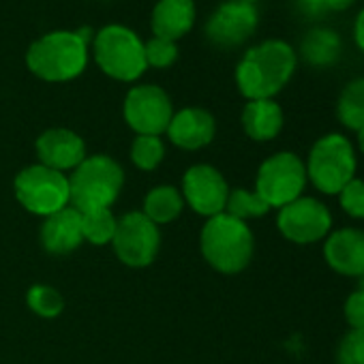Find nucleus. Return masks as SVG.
I'll return each mask as SVG.
<instances>
[{
  "label": "nucleus",
  "mask_w": 364,
  "mask_h": 364,
  "mask_svg": "<svg viewBox=\"0 0 364 364\" xmlns=\"http://www.w3.org/2000/svg\"><path fill=\"white\" fill-rule=\"evenodd\" d=\"M336 364H364V330L351 328L338 343Z\"/></svg>",
  "instance_id": "c85d7f7f"
},
{
  "label": "nucleus",
  "mask_w": 364,
  "mask_h": 364,
  "mask_svg": "<svg viewBox=\"0 0 364 364\" xmlns=\"http://www.w3.org/2000/svg\"><path fill=\"white\" fill-rule=\"evenodd\" d=\"M326 264L341 277H364V232L341 228L326 236Z\"/></svg>",
  "instance_id": "dca6fc26"
},
{
  "label": "nucleus",
  "mask_w": 364,
  "mask_h": 364,
  "mask_svg": "<svg viewBox=\"0 0 364 364\" xmlns=\"http://www.w3.org/2000/svg\"><path fill=\"white\" fill-rule=\"evenodd\" d=\"M247 3H257V0H247Z\"/></svg>",
  "instance_id": "f704fd0d"
},
{
  "label": "nucleus",
  "mask_w": 364,
  "mask_h": 364,
  "mask_svg": "<svg viewBox=\"0 0 364 364\" xmlns=\"http://www.w3.org/2000/svg\"><path fill=\"white\" fill-rule=\"evenodd\" d=\"M90 46L97 67L116 82H137L148 69L141 37L124 24L99 28Z\"/></svg>",
  "instance_id": "39448f33"
},
{
  "label": "nucleus",
  "mask_w": 364,
  "mask_h": 364,
  "mask_svg": "<svg viewBox=\"0 0 364 364\" xmlns=\"http://www.w3.org/2000/svg\"><path fill=\"white\" fill-rule=\"evenodd\" d=\"M353 43L364 54V7L358 11V16L353 20Z\"/></svg>",
  "instance_id": "7c9ffc66"
},
{
  "label": "nucleus",
  "mask_w": 364,
  "mask_h": 364,
  "mask_svg": "<svg viewBox=\"0 0 364 364\" xmlns=\"http://www.w3.org/2000/svg\"><path fill=\"white\" fill-rule=\"evenodd\" d=\"M306 178L323 196H338L349 180L355 178L358 156L349 137L343 133H326L309 150Z\"/></svg>",
  "instance_id": "423d86ee"
},
{
  "label": "nucleus",
  "mask_w": 364,
  "mask_h": 364,
  "mask_svg": "<svg viewBox=\"0 0 364 364\" xmlns=\"http://www.w3.org/2000/svg\"><path fill=\"white\" fill-rule=\"evenodd\" d=\"M259 24V14L255 3L247 0H225L206 22V37L213 46L221 50H234L247 43Z\"/></svg>",
  "instance_id": "f8f14e48"
},
{
  "label": "nucleus",
  "mask_w": 364,
  "mask_h": 364,
  "mask_svg": "<svg viewBox=\"0 0 364 364\" xmlns=\"http://www.w3.org/2000/svg\"><path fill=\"white\" fill-rule=\"evenodd\" d=\"M336 198H338V206L343 208L347 217L364 221V180L362 178L349 180Z\"/></svg>",
  "instance_id": "cd10ccee"
},
{
  "label": "nucleus",
  "mask_w": 364,
  "mask_h": 364,
  "mask_svg": "<svg viewBox=\"0 0 364 364\" xmlns=\"http://www.w3.org/2000/svg\"><path fill=\"white\" fill-rule=\"evenodd\" d=\"M122 116L135 135H163L173 116L169 95L154 84L133 86L122 103Z\"/></svg>",
  "instance_id": "9d476101"
},
{
  "label": "nucleus",
  "mask_w": 364,
  "mask_h": 364,
  "mask_svg": "<svg viewBox=\"0 0 364 364\" xmlns=\"http://www.w3.org/2000/svg\"><path fill=\"white\" fill-rule=\"evenodd\" d=\"M165 159V144L159 135H135L131 144V161L137 169L152 171Z\"/></svg>",
  "instance_id": "393cba45"
},
{
  "label": "nucleus",
  "mask_w": 364,
  "mask_h": 364,
  "mask_svg": "<svg viewBox=\"0 0 364 364\" xmlns=\"http://www.w3.org/2000/svg\"><path fill=\"white\" fill-rule=\"evenodd\" d=\"M69 185L71 206L80 213L112 208L124 185V169L107 154H90L73 169Z\"/></svg>",
  "instance_id": "20e7f679"
},
{
  "label": "nucleus",
  "mask_w": 364,
  "mask_h": 364,
  "mask_svg": "<svg viewBox=\"0 0 364 364\" xmlns=\"http://www.w3.org/2000/svg\"><path fill=\"white\" fill-rule=\"evenodd\" d=\"M37 156L39 163L46 167H52L56 171H73L88 154H86V144L84 139L71 131V129H48L37 137Z\"/></svg>",
  "instance_id": "4468645a"
},
{
  "label": "nucleus",
  "mask_w": 364,
  "mask_h": 364,
  "mask_svg": "<svg viewBox=\"0 0 364 364\" xmlns=\"http://www.w3.org/2000/svg\"><path fill=\"white\" fill-rule=\"evenodd\" d=\"M185 198H182L180 189L171 185H159L148 191L144 198V215L154 223V225H165L171 223L180 217V213L185 210Z\"/></svg>",
  "instance_id": "412c9836"
},
{
  "label": "nucleus",
  "mask_w": 364,
  "mask_h": 364,
  "mask_svg": "<svg viewBox=\"0 0 364 364\" xmlns=\"http://www.w3.org/2000/svg\"><path fill=\"white\" fill-rule=\"evenodd\" d=\"M180 193L185 198V204L191 206V210L210 219L225 213L230 185L217 167L208 163H198L191 165L182 176Z\"/></svg>",
  "instance_id": "ddd939ff"
},
{
  "label": "nucleus",
  "mask_w": 364,
  "mask_h": 364,
  "mask_svg": "<svg viewBox=\"0 0 364 364\" xmlns=\"http://www.w3.org/2000/svg\"><path fill=\"white\" fill-rule=\"evenodd\" d=\"M165 133L180 150H200L215 139L217 120L204 107H182L173 112Z\"/></svg>",
  "instance_id": "2eb2a0df"
},
{
  "label": "nucleus",
  "mask_w": 364,
  "mask_h": 364,
  "mask_svg": "<svg viewBox=\"0 0 364 364\" xmlns=\"http://www.w3.org/2000/svg\"><path fill=\"white\" fill-rule=\"evenodd\" d=\"M88 46L77 31H52L31 43L26 67L50 84H65L80 77L88 67Z\"/></svg>",
  "instance_id": "f03ea898"
},
{
  "label": "nucleus",
  "mask_w": 364,
  "mask_h": 364,
  "mask_svg": "<svg viewBox=\"0 0 364 364\" xmlns=\"http://www.w3.org/2000/svg\"><path fill=\"white\" fill-rule=\"evenodd\" d=\"M84 242L82 213L67 206L52 217H46L41 225V245L50 255H69Z\"/></svg>",
  "instance_id": "f3484780"
},
{
  "label": "nucleus",
  "mask_w": 364,
  "mask_h": 364,
  "mask_svg": "<svg viewBox=\"0 0 364 364\" xmlns=\"http://www.w3.org/2000/svg\"><path fill=\"white\" fill-rule=\"evenodd\" d=\"M298 54L283 39H266L249 48L236 65V86L247 101L274 99L294 77Z\"/></svg>",
  "instance_id": "f257e3e1"
},
{
  "label": "nucleus",
  "mask_w": 364,
  "mask_h": 364,
  "mask_svg": "<svg viewBox=\"0 0 364 364\" xmlns=\"http://www.w3.org/2000/svg\"><path fill=\"white\" fill-rule=\"evenodd\" d=\"M26 304L35 315L46 317V319H54L63 313L65 298L52 285H33L26 294Z\"/></svg>",
  "instance_id": "a878e982"
},
{
  "label": "nucleus",
  "mask_w": 364,
  "mask_h": 364,
  "mask_svg": "<svg viewBox=\"0 0 364 364\" xmlns=\"http://www.w3.org/2000/svg\"><path fill=\"white\" fill-rule=\"evenodd\" d=\"M343 52V41L338 33L326 26H317L304 33L300 39V52H296L309 67L326 69L338 63Z\"/></svg>",
  "instance_id": "aec40b11"
},
{
  "label": "nucleus",
  "mask_w": 364,
  "mask_h": 364,
  "mask_svg": "<svg viewBox=\"0 0 364 364\" xmlns=\"http://www.w3.org/2000/svg\"><path fill=\"white\" fill-rule=\"evenodd\" d=\"M336 120L355 133L364 129V77L349 80L343 86L336 99Z\"/></svg>",
  "instance_id": "4be33fe9"
},
{
  "label": "nucleus",
  "mask_w": 364,
  "mask_h": 364,
  "mask_svg": "<svg viewBox=\"0 0 364 364\" xmlns=\"http://www.w3.org/2000/svg\"><path fill=\"white\" fill-rule=\"evenodd\" d=\"M112 247L124 266L146 268L156 259L161 249L159 225H154L144 213L131 210L118 219Z\"/></svg>",
  "instance_id": "1a4fd4ad"
},
{
  "label": "nucleus",
  "mask_w": 364,
  "mask_h": 364,
  "mask_svg": "<svg viewBox=\"0 0 364 364\" xmlns=\"http://www.w3.org/2000/svg\"><path fill=\"white\" fill-rule=\"evenodd\" d=\"M355 0H326V9L330 11H347Z\"/></svg>",
  "instance_id": "473e14b6"
},
{
  "label": "nucleus",
  "mask_w": 364,
  "mask_h": 364,
  "mask_svg": "<svg viewBox=\"0 0 364 364\" xmlns=\"http://www.w3.org/2000/svg\"><path fill=\"white\" fill-rule=\"evenodd\" d=\"M298 3L309 14H321V11H326V0H298Z\"/></svg>",
  "instance_id": "2f4dec72"
},
{
  "label": "nucleus",
  "mask_w": 364,
  "mask_h": 364,
  "mask_svg": "<svg viewBox=\"0 0 364 364\" xmlns=\"http://www.w3.org/2000/svg\"><path fill=\"white\" fill-rule=\"evenodd\" d=\"M277 228L281 236L294 245H313L326 240L332 232V215L317 198L302 196L279 208Z\"/></svg>",
  "instance_id": "9b49d317"
},
{
  "label": "nucleus",
  "mask_w": 364,
  "mask_h": 364,
  "mask_svg": "<svg viewBox=\"0 0 364 364\" xmlns=\"http://www.w3.org/2000/svg\"><path fill=\"white\" fill-rule=\"evenodd\" d=\"M144 56L148 67L167 69L178 60V46L173 41L152 37L150 41H144Z\"/></svg>",
  "instance_id": "bb28decb"
},
{
  "label": "nucleus",
  "mask_w": 364,
  "mask_h": 364,
  "mask_svg": "<svg viewBox=\"0 0 364 364\" xmlns=\"http://www.w3.org/2000/svg\"><path fill=\"white\" fill-rule=\"evenodd\" d=\"M198 9L193 0H156L150 14L152 37L178 41L189 35L196 26Z\"/></svg>",
  "instance_id": "a211bd4d"
},
{
  "label": "nucleus",
  "mask_w": 364,
  "mask_h": 364,
  "mask_svg": "<svg viewBox=\"0 0 364 364\" xmlns=\"http://www.w3.org/2000/svg\"><path fill=\"white\" fill-rule=\"evenodd\" d=\"M242 129L253 141H272L285 124L283 107L274 99L247 101L242 109Z\"/></svg>",
  "instance_id": "6ab92c4d"
},
{
  "label": "nucleus",
  "mask_w": 364,
  "mask_h": 364,
  "mask_svg": "<svg viewBox=\"0 0 364 364\" xmlns=\"http://www.w3.org/2000/svg\"><path fill=\"white\" fill-rule=\"evenodd\" d=\"M272 208L253 191L249 189H230V196H228V204H225V213L240 219V221H249V219H259L264 215H268Z\"/></svg>",
  "instance_id": "b1692460"
},
{
  "label": "nucleus",
  "mask_w": 364,
  "mask_h": 364,
  "mask_svg": "<svg viewBox=\"0 0 364 364\" xmlns=\"http://www.w3.org/2000/svg\"><path fill=\"white\" fill-rule=\"evenodd\" d=\"M358 137H355V144H358V150L364 154V129H360L358 133H355Z\"/></svg>",
  "instance_id": "72a5a7b5"
},
{
  "label": "nucleus",
  "mask_w": 364,
  "mask_h": 364,
  "mask_svg": "<svg viewBox=\"0 0 364 364\" xmlns=\"http://www.w3.org/2000/svg\"><path fill=\"white\" fill-rule=\"evenodd\" d=\"M200 249L208 266H213L217 272L238 274L253 259L255 236L245 221L221 213L210 217L202 228Z\"/></svg>",
  "instance_id": "7ed1b4c3"
},
{
  "label": "nucleus",
  "mask_w": 364,
  "mask_h": 364,
  "mask_svg": "<svg viewBox=\"0 0 364 364\" xmlns=\"http://www.w3.org/2000/svg\"><path fill=\"white\" fill-rule=\"evenodd\" d=\"M116 223L118 219L109 208H99V210H88L82 213V232H84V242H90L95 247L112 245L114 234H116Z\"/></svg>",
  "instance_id": "5701e85b"
},
{
  "label": "nucleus",
  "mask_w": 364,
  "mask_h": 364,
  "mask_svg": "<svg viewBox=\"0 0 364 364\" xmlns=\"http://www.w3.org/2000/svg\"><path fill=\"white\" fill-rule=\"evenodd\" d=\"M343 313H345L349 328H362L364 330V287H360L347 296Z\"/></svg>",
  "instance_id": "c756f323"
},
{
  "label": "nucleus",
  "mask_w": 364,
  "mask_h": 364,
  "mask_svg": "<svg viewBox=\"0 0 364 364\" xmlns=\"http://www.w3.org/2000/svg\"><path fill=\"white\" fill-rule=\"evenodd\" d=\"M14 193L22 208L43 219L71 206L69 173L56 171L41 163L24 167L16 176Z\"/></svg>",
  "instance_id": "0eeeda50"
},
{
  "label": "nucleus",
  "mask_w": 364,
  "mask_h": 364,
  "mask_svg": "<svg viewBox=\"0 0 364 364\" xmlns=\"http://www.w3.org/2000/svg\"><path fill=\"white\" fill-rule=\"evenodd\" d=\"M306 182L309 178L304 161L296 152L281 150L259 165L255 178V193L270 208H283L304 196Z\"/></svg>",
  "instance_id": "6e6552de"
}]
</instances>
